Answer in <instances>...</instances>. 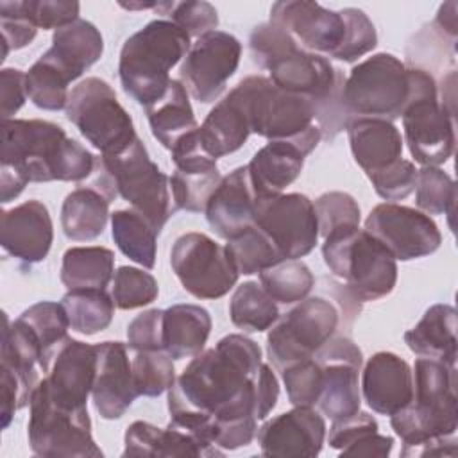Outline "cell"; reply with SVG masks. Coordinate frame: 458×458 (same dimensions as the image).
<instances>
[{
	"label": "cell",
	"mask_w": 458,
	"mask_h": 458,
	"mask_svg": "<svg viewBox=\"0 0 458 458\" xmlns=\"http://www.w3.org/2000/svg\"><path fill=\"white\" fill-rule=\"evenodd\" d=\"M288 401L293 406H317L322 388V367L311 356L281 370Z\"/></svg>",
	"instance_id": "obj_49"
},
{
	"label": "cell",
	"mask_w": 458,
	"mask_h": 458,
	"mask_svg": "<svg viewBox=\"0 0 458 458\" xmlns=\"http://www.w3.org/2000/svg\"><path fill=\"white\" fill-rule=\"evenodd\" d=\"M313 358L322 367L317 410L331 420L345 419L361 406L358 372L363 363L360 347L347 336H331Z\"/></svg>",
	"instance_id": "obj_19"
},
{
	"label": "cell",
	"mask_w": 458,
	"mask_h": 458,
	"mask_svg": "<svg viewBox=\"0 0 458 458\" xmlns=\"http://www.w3.org/2000/svg\"><path fill=\"white\" fill-rule=\"evenodd\" d=\"M123 444L122 456H208L191 433L172 422L163 429L145 420H134L125 431Z\"/></svg>",
	"instance_id": "obj_31"
},
{
	"label": "cell",
	"mask_w": 458,
	"mask_h": 458,
	"mask_svg": "<svg viewBox=\"0 0 458 458\" xmlns=\"http://www.w3.org/2000/svg\"><path fill=\"white\" fill-rule=\"evenodd\" d=\"M170 265L182 288L197 299H220L240 277L225 247L204 233L181 234L170 250Z\"/></svg>",
	"instance_id": "obj_15"
},
{
	"label": "cell",
	"mask_w": 458,
	"mask_h": 458,
	"mask_svg": "<svg viewBox=\"0 0 458 458\" xmlns=\"http://www.w3.org/2000/svg\"><path fill=\"white\" fill-rule=\"evenodd\" d=\"M20 322H23L32 335L39 340L41 347L45 349V369L48 361V352L52 351L54 345H57L66 335L70 327L68 315L63 308L61 302H50V301H41L32 306H29L20 317ZM43 369V372H45Z\"/></svg>",
	"instance_id": "obj_45"
},
{
	"label": "cell",
	"mask_w": 458,
	"mask_h": 458,
	"mask_svg": "<svg viewBox=\"0 0 458 458\" xmlns=\"http://www.w3.org/2000/svg\"><path fill=\"white\" fill-rule=\"evenodd\" d=\"M261 454L313 458L326 440V420L317 408L293 406L270 420L256 433Z\"/></svg>",
	"instance_id": "obj_22"
},
{
	"label": "cell",
	"mask_w": 458,
	"mask_h": 458,
	"mask_svg": "<svg viewBox=\"0 0 458 458\" xmlns=\"http://www.w3.org/2000/svg\"><path fill=\"white\" fill-rule=\"evenodd\" d=\"M410 95V68L392 54L379 52L358 63L345 77L340 104L352 118H401Z\"/></svg>",
	"instance_id": "obj_9"
},
{
	"label": "cell",
	"mask_w": 458,
	"mask_h": 458,
	"mask_svg": "<svg viewBox=\"0 0 458 458\" xmlns=\"http://www.w3.org/2000/svg\"><path fill=\"white\" fill-rule=\"evenodd\" d=\"M70 82L66 73L43 55L25 72L27 97L36 107L45 111L66 109Z\"/></svg>",
	"instance_id": "obj_42"
},
{
	"label": "cell",
	"mask_w": 458,
	"mask_h": 458,
	"mask_svg": "<svg viewBox=\"0 0 458 458\" xmlns=\"http://www.w3.org/2000/svg\"><path fill=\"white\" fill-rule=\"evenodd\" d=\"M254 225L272 240L283 259L310 254L318 240L315 206L302 193L256 199Z\"/></svg>",
	"instance_id": "obj_16"
},
{
	"label": "cell",
	"mask_w": 458,
	"mask_h": 458,
	"mask_svg": "<svg viewBox=\"0 0 458 458\" xmlns=\"http://www.w3.org/2000/svg\"><path fill=\"white\" fill-rule=\"evenodd\" d=\"M345 131L352 157L367 177L403 157V136L388 120L352 118Z\"/></svg>",
	"instance_id": "obj_27"
},
{
	"label": "cell",
	"mask_w": 458,
	"mask_h": 458,
	"mask_svg": "<svg viewBox=\"0 0 458 458\" xmlns=\"http://www.w3.org/2000/svg\"><path fill=\"white\" fill-rule=\"evenodd\" d=\"M322 132L317 125L293 140H274L261 147L249 161L247 174L256 199L281 195L302 172L304 157L311 154Z\"/></svg>",
	"instance_id": "obj_21"
},
{
	"label": "cell",
	"mask_w": 458,
	"mask_h": 458,
	"mask_svg": "<svg viewBox=\"0 0 458 458\" xmlns=\"http://www.w3.org/2000/svg\"><path fill=\"white\" fill-rule=\"evenodd\" d=\"M376 193L385 200H403L415 190L417 168L408 159H397L390 166L369 175Z\"/></svg>",
	"instance_id": "obj_52"
},
{
	"label": "cell",
	"mask_w": 458,
	"mask_h": 458,
	"mask_svg": "<svg viewBox=\"0 0 458 458\" xmlns=\"http://www.w3.org/2000/svg\"><path fill=\"white\" fill-rule=\"evenodd\" d=\"M2 89V120H9L27 100L25 73L16 68H4L0 72Z\"/></svg>",
	"instance_id": "obj_55"
},
{
	"label": "cell",
	"mask_w": 458,
	"mask_h": 458,
	"mask_svg": "<svg viewBox=\"0 0 458 458\" xmlns=\"http://www.w3.org/2000/svg\"><path fill=\"white\" fill-rule=\"evenodd\" d=\"M111 234L123 256L143 268H154L156 238L159 233L143 215L134 209H118L111 213Z\"/></svg>",
	"instance_id": "obj_37"
},
{
	"label": "cell",
	"mask_w": 458,
	"mask_h": 458,
	"mask_svg": "<svg viewBox=\"0 0 458 458\" xmlns=\"http://www.w3.org/2000/svg\"><path fill=\"white\" fill-rule=\"evenodd\" d=\"M54 240L48 208L41 200H27L5 209L0 218V242L5 252L25 265L47 258Z\"/></svg>",
	"instance_id": "obj_23"
},
{
	"label": "cell",
	"mask_w": 458,
	"mask_h": 458,
	"mask_svg": "<svg viewBox=\"0 0 458 458\" xmlns=\"http://www.w3.org/2000/svg\"><path fill=\"white\" fill-rule=\"evenodd\" d=\"M225 252L238 274L252 276L284 261L272 240L256 225L227 240Z\"/></svg>",
	"instance_id": "obj_40"
},
{
	"label": "cell",
	"mask_w": 458,
	"mask_h": 458,
	"mask_svg": "<svg viewBox=\"0 0 458 458\" xmlns=\"http://www.w3.org/2000/svg\"><path fill=\"white\" fill-rule=\"evenodd\" d=\"M411 157L422 166L444 165L454 150V114L438 100L433 75L410 68V95L401 114Z\"/></svg>",
	"instance_id": "obj_10"
},
{
	"label": "cell",
	"mask_w": 458,
	"mask_h": 458,
	"mask_svg": "<svg viewBox=\"0 0 458 458\" xmlns=\"http://www.w3.org/2000/svg\"><path fill=\"white\" fill-rule=\"evenodd\" d=\"M250 134L247 114L240 100L229 91L199 125V140L213 156L222 157L236 152Z\"/></svg>",
	"instance_id": "obj_33"
},
{
	"label": "cell",
	"mask_w": 458,
	"mask_h": 458,
	"mask_svg": "<svg viewBox=\"0 0 458 458\" xmlns=\"http://www.w3.org/2000/svg\"><path fill=\"white\" fill-rule=\"evenodd\" d=\"M327 444L345 456H388L394 438L381 435L376 419L358 410L345 419L333 420Z\"/></svg>",
	"instance_id": "obj_35"
},
{
	"label": "cell",
	"mask_w": 458,
	"mask_h": 458,
	"mask_svg": "<svg viewBox=\"0 0 458 458\" xmlns=\"http://www.w3.org/2000/svg\"><path fill=\"white\" fill-rule=\"evenodd\" d=\"M410 404L390 415V426L403 440V449L435 437H453L458 429L456 367L433 358H417Z\"/></svg>",
	"instance_id": "obj_5"
},
{
	"label": "cell",
	"mask_w": 458,
	"mask_h": 458,
	"mask_svg": "<svg viewBox=\"0 0 458 458\" xmlns=\"http://www.w3.org/2000/svg\"><path fill=\"white\" fill-rule=\"evenodd\" d=\"M0 29L4 38L2 59H5L11 50L27 47L38 34V27L23 11V0L0 2Z\"/></svg>",
	"instance_id": "obj_51"
},
{
	"label": "cell",
	"mask_w": 458,
	"mask_h": 458,
	"mask_svg": "<svg viewBox=\"0 0 458 458\" xmlns=\"http://www.w3.org/2000/svg\"><path fill=\"white\" fill-rule=\"evenodd\" d=\"M365 231L401 261L429 256L442 243L438 225L429 215L395 202L374 206L365 220Z\"/></svg>",
	"instance_id": "obj_18"
},
{
	"label": "cell",
	"mask_w": 458,
	"mask_h": 458,
	"mask_svg": "<svg viewBox=\"0 0 458 458\" xmlns=\"http://www.w3.org/2000/svg\"><path fill=\"white\" fill-rule=\"evenodd\" d=\"M338 308L324 297H306L268 333L267 354L281 372L292 363L311 358L336 331Z\"/></svg>",
	"instance_id": "obj_14"
},
{
	"label": "cell",
	"mask_w": 458,
	"mask_h": 458,
	"mask_svg": "<svg viewBox=\"0 0 458 458\" xmlns=\"http://www.w3.org/2000/svg\"><path fill=\"white\" fill-rule=\"evenodd\" d=\"M458 440L453 437H435L415 447L401 451V456H449L458 454Z\"/></svg>",
	"instance_id": "obj_56"
},
{
	"label": "cell",
	"mask_w": 458,
	"mask_h": 458,
	"mask_svg": "<svg viewBox=\"0 0 458 458\" xmlns=\"http://www.w3.org/2000/svg\"><path fill=\"white\" fill-rule=\"evenodd\" d=\"M261 288L279 304L301 302L315 284L310 267L299 259H284L259 272Z\"/></svg>",
	"instance_id": "obj_41"
},
{
	"label": "cell",
	"mask_w": 458,
	"mask_h": 458,
	"mask_svg": "<svg viewBox=\"0 0 458 458\" xmlns=\"http://www.w3.org/2000/svg\"><path fill=\"white\" fill-rule=\"evenodd\" d=\"M79 2L70 0H23L29 20L43 30L63 29L79 20Z\"/></svg>",
	"instance_id": "obj_53"
},
{
	"label": "cell",
	"mask_w": 458,
	"mask_h": 458,
	"mask_svg": "<svg viewBox=\"0 0 458 458\" xmlns=\"http://www.w3.org/2000/svg\"><path fill=\"white\" fill-rule=\"evenodd\" d=\"M204 215L209 227L224 240L254 225L256 195L249 181L247 166H238L229 175L222 177L206 204Z\"/></svg>",
	"instance_id": "obj_26"
},
{
	"label": "cell",
	"mask_w": 458,
	"mask_h": 458,
	"mask_svg": "<svg viewBox=\"0 0 458 458\" xmlns=\"http://www.w3.org/2000/svg\"><path fill=\"white\" fill-rule=\"evenodd\" d=\"M156 5H157V2H134V4L120 2V7L129 9V11H134V9H156Z\"/></svg>",
	"instance_id": "obj_58"
},
{
	"label": "cell",
	"mask_w": 458,
	"mask_h": 458,
	"mask_svg": "<svg viewBox=\"0 0 458 458\" xmlns=\"http://www.w3.org/2000/svg\"><path fill=\"white\" fill-rule=\"evenodd\" d=\"M109 200L93 186H79L66 195L61 206V227L73 242L98 238L109 218Z\"/></svg>",
	"instance_id": "obj_34"
},
{
	"label": "cell",
	"mask_w": 458,
	"mask_h": 458,
	"mask_svg": "<svg viewBox=\"0 0 458 458\" xmlns=\"http://www.w3.org/2000/svg\"><path fill=\"white\" fill-rule=\"evenodd\" d=\"M89 179L109 200H114L118 195L127 200L157 233H161L168 218L175 213V208L172 206L170 181L148 157L140 138L120 154L97 157Z\"/></svg>",
	"instance_id": "obj_7"
},
{
	"label": "cell",
	"mask_w": 458,
	"mask_h": 458,
	"mask_svg": "<svg viewBox=\"0 0 458 458\" xmlns=\"http://www.w3.org/2000/svg\"><path fill=\"white\" fill-rule=\"evenodd\" d=\"M361 394L372 411L390 417L413 397L411 367L394 352H376L361 372Z\"/></svg>",
	"instance_id": "obj_25"
},
{
	"label": "cell",
	"mask_w": 458,
	"mask_h": 458,
	"mask_svg": "<svg viewBox=\"0 0 458 458\" xmlns=\"http://www.w3.org/2000/svg\"><path fill=\"white\" fill-rule=\"evenodd\" d=\"M415 204L426 215H447L449 220L456 204V184L449 174L438 166H422L417 170Z\"/></svg>",
	"instance_id": "obj_43"
},
{
	"label": "cell",
	"mask_w": 458,
	"mask_h": 458,
	"mask_svg": "<svg viewBox=\"0 0 458 458\" xmlns=\"http://www.w3.org/2000/svg\"><path fill=\"white\" fill-rule=\"evenodd\" d=\"M211 333V315L197 304H174L163 310V351L172 360L202 352Z\"/></svg>",
	"instance_id": "obj_30"
},
{
	"label": "cell",
	"mask_w": 458,
	"mask_h": 458,
	"mask_svg": "<svg viewBox=\"0 0 458 458\" xmlns=\"http://www.w3.org/2000/svg\"><path fill=\"white\" fill-rule=\"evenodd\" d=\"M156 11L170 16L182 32L191 38H200L211 30H216L218 13L215 5L204 0H186V2H157Z\"/></svg>",
	"instance_id": "obj_48"
},
{
	"label": "cell",
	"mask_w": 458,
	"mask_h": 458,
	"mask_svg": "<svg viewBox=\"0 0 458 458\" xmlns=\"http://www.w3.org/2000/svg\"><path fill=\"white\" fill-rule=\"evenodd\" d=\"M190 36L170 20H152L129 36L120 50L118 77L123 91L147 107L163 97L170 70L186 57Z\"/></svg>",
	"instance_id": "obj_6"
},
{
	"label": "cell",
	"mask_w": 458,
	"mask_h": 458,
	"mask_svg": "<svg viewBox=\"0 0 458 458\" xmlns=\"http://www.w3.org/2000/svg\"><path fill=\"white\" fill-rule=\"evenodd\" d=\"M97 345V374L91 399L98 415L106 420L120 419L138 397L127 347L122 342H100Z\"/></svg>",
	"instance_id": "obj_24"
},
{
	"label": "cell",
	"mask_w": 458,
	"mask_h": 458,
	"mask_svg": "<svg viewBox=\"0 0 458 458\" xmlns=\"http://www.w3.org/2000/svg\"><path fill=\"white\" fill-rule=\"evenodd\" d=\"M104 52V39L100 30L88 20H77L52 36V47L43 54L73 82L89 66H93Z\"/></svg>",
	"instance_id": "obj_28"
},
{
	"label": "cell",
	"mask_w": 458,
	"mask_h": 458,
	"mask_svg": "<svg viewBox=\"0 0 458 458\" xmlns=\"http://www.w3.org/2000/svg\"><path fill=\"white\" fill-rule=\"evenodd\" d=\"M259 345L243 335H227L186 365L168 390L170 422L191 433L208 456H222L211 440L215 424L258 420Z\"/></svg>",
	"instance_id": "obj_1"
},
{
	"label": "cell",
	"mask_w": 458,
	"mask_h": 458,
	"mask_svg": "<svg viewBox=\"0 0 458 458\" xmlns=\"http://www.w3.org/2000/svg\"><path fill=\"white\" fill-rule=\"evenodd\" d=\"M242 57V43L229 32L211 30L195 39L181 68V82L200 104L215 102L234 75Z\"/></svg>",
	"instance_id": "obj_17"
},
{
	"label": "cell",
	"mask_w": 458,
	"mask_h": 458,
	"mask_svg": "<svg viewBox=\"0 0 458 458\" xmlns=\"http://www.w3.org/2000/svg\"><path fill=\"white\" fill-rule=\"evenodd\" d=\"M145 111L152 136L168 150L199 129L188 91L177 79H172L163 97L147 106Z\"/></svg>",
	"instance_id": "obj_32"
},
{
	"label": "cell",
	"mask_w": 458,
	"mask_h": 458,
	"mask_svg": "<svg viewBox=\"0 0 458 458\" xmlns=\"http://www.w3.org/2000/svg\"><path fill=\"white\" fill-rule=\"evenodd\" d=\"M268 21L284 29L301 48L344 63H354L377 45L374 23L356 7L331 11L308 0L276 2Z\"/></svg>",
	"instance_id": "obj_4"
},
{
	"label": "cell",
	"mask_w": 458,
	"mask_h": 458,
	"mask_svg": "<svg viewBox=\"0 0 458 458\" xmlns=\"http://www.w3.org/2000/svg\"><path fill=\"white\" fill-rule=\"evenodd\" d=\"M39 385L48 397L64 408H86L97 374V345L64 336L48 352Z\"/></svg>",
	"instance_id": "obj_20"
},
{
	"label": "cell",
	"mask_w": 458,
	"mask_h": 458,
	"mask_svg": "<svg viewBox=\"0 0 458 458\" xmlns=\"http://www.w3.org/2000/svg\"><path fill=\"white\" fill-rule=\"evenodd\" d=\"M66 116L102 156L120 154L138 138L114 89L98 77H86L70 91Z\"/></svg>",
	"instance_id": "obj_12"
},
{
	"label": "cell",
	"mask_w": 458,
	"mask_h": 458,
	"mask_svg": "<svg viewBox=\"0 0 458 458\" xmlns=\"http://www.w3.org/2000/svg\"><path fill=\"white\" fill-rule=\"evenodd\" d=\"M456 9H458V4L454 0L451 2H445L440 5L438 13H437V20H435V25H438L444 32V36H449L451 41L456 39V34H458V29H456Z\"/></svg>",
	"instance_id": "obj_57"
},
{
	"label": "cell",
	"mask_w": 458,
	"mask_h": 458,
	"mask_svg": "<svg viewBox=\"0 0 458 458\" xmlns=\"http://www.w3.org/2000/svg\"><path fill=\"white\" fill-rule=\"evenodd\" d=\"M170 190L175 209L200 213L206 209V204L222 181L218 168L209 172H181L172 174Z\"/></svg>",
	"instance_id": "obj_46"
},
{
	"label": "cell",
	"mask_w": 458,
	"mask_h": 458,
	"mask_svg": "<svg viewBox=\"0 0 458 458\" xmlns=\"http://www.w3.org/2000/svg\"><path fill=\"white\" fill-rule=\"evenodd\" d=\"M229 317L236 327L247 333H261L279 320V308L261 284L245 281L231 297Z\"/></svg>",
	"instance_id": "obj_38"
},
{
	"label": "cell",
	"mask_w": 458,
	"mask_h": 458,
	"mask_svg": "<svg viewBox=\"0 0 458 458\" xmlns=\"http://www.w3.org/2000/svg\"><path fill=\"white\" fill-rule=\"evenodd\" d=\"M318 236L326 238L340 227L360 225V206L352 195L344 191L322 193L315 202Z\"/></svg>",
	"instance_id": "obj_50"
},
{
	"label": "cell",
	"mask_w": 458,
	"mask_h": 458,
	"mask_svg": "<svg viewBox=\"0 0 458 458\" xmlns=\"http://www.w3.org/2000/svg\"><path fill=\"white\" fill-rule=\"evenodd\" d=\"M249 47L254 63L268 72V79L277 88L302 95L315 104V122L322 134L335 138L345 129L347 118L340 104L345 77L329 59L301 48L284 29L272 21L254 27Z\"/></svg>",
	"instance_id": "obj_3"
},
{
	"label": "cell",
	"mask_w": 458,
	"mask_h": 458,
	"mask_svg": "<svg viewBox=\"0 0 458 458\" xmlns=\"http://www.w3.org/2000/svg\"><path fill=\"white\" fill-rule=\"evenodd\" d=\"M159 286L152 274L134 267H118L113 276L111 297L120 310L143 308L157 299Z\"/></svg>",
	"instance_id": "obj_47"
},
{
	"label": "cell",
	"mask_w": 458,
	"mask_h": 458,
	"mask_svg": "<svg viewBox=\"0 0 458 458\" xmlns=\"http://www.w3.org/2000/svg\"><path fill=\"white\" fill-rule=\"evenodd\" d=\"M114 276V254L106 247H72L63 254L61 283L68 290H106Z\"/></svg>",
	"instance_id": "obj_36"
},
{
	"label": "cell",
	"mask_w": 458,
	"mask_h": 458,
	"mask_svg": "<svg viewBox=\"0 0 458 458\" xmlns=\"http://www.w3.org/2000/svg\"><path fill=\"white\" fill-rule=\"evenodd\" d=\"M127 344L138 351H163V310L152 308L136 315L127 326Z\"/></svg>",
	"instance_id": "obj_54"
},
{
	"label": "cell",
	"mask_w": 458,
	"mask_h": 458,
	"mask_svg": "<svg viewBox=\"0 0 458 458\" xmlns=\"http://www.w3.org/2000/svg\"><path fill=\"white\" fill-rule=\"evenodd\" d=\"M70 327L81 335L104 331L114 315V301L106 290H68L61 299Z\"/></svg>",
	"instance_id": "obj_39"
},
{
	"label": "cell",
	"mask_w": 458,
	"mask_h": 458,
	"mask_svg": "<svg viewBox=\"0 0 458 458\" xmlns=\"http://www.w3.org/2000/svg\"><path fill=\"white\" fill-rule=\"evenodd\" d=\"M27 435L30 451L43 458H102L91 435V419L86 408L55 404L38 383L30 397Z\"/></svg>",
	"instance_id": "obj_13"
},
{
	"label": "cell",
	"mask_w": 458,
	"mask_h": 458,
	"mask_svg": "<svg viewBox=\"0 0 458 458\" xmlns=\"http://www.w3.org/2000/svg\"><path fill=\"white\" fill-rule=\"evenodd\" d=\"M404 342L417 356L456 365V310L451 304L429 306L404 333Z\"/></svg>",
	"instance_id": "obj_29"
},
{
	"label": "cell",
	"mask_w": 458,
	"mask_h": 458,
	"mask_svg": "<svg viewBox=\"0 0 458 458\" xmlns=\"http://www.w3.org/2000/svg\"><path fill=\"white\" fill-rule=\"evenodd\" d=\"M97 157L64 129L47 120H2V202L16 199L29 182L84 181Z\"/></svg>",
	"instance_id": "obj_2"
},
{
	"label": "cell",
	"mask_w": 458,
	"mask_h": 458,
	"mask_svg": "<svg viewBox=\"0 0 458 458\" xmlns=\"http://www.w3.org/2000/svg\"><path fill=\"white\" fill-rule=\"evenodd\" d=\"M131 367L138 395L157 397L175 383V367L165 351H138Z\"/></svg>",
	"instance_id": "obj_44"
},
{
	"label": "cell",
	"mask_w": 458,
	"mask_h": 458,
	"mask_svg": "<svg viewBox=\"0 0 458 458\" xmlns=\"http://www.w3.org/2000/svg\"><path fill=\"white\" fill-rule=\"evenodd\" d=\"M322 258L333 276L345 283L352 301H377L397 283V259L360 225L329 233L324 238Z\"/></svg>",
	"instance_id": "obj_8"
},
{
	"label": "cell",
	"mask_w": 458,
	"mask_h": 458,
	"mask_svg": "<svg viewBox=\"0 0 458 458\" xmlns=\"http://www.w3.org/2000/svg\"><path fill=\"white\" fill-rule=\"evenodd\" d=\"M231 93L240 100L250 132L274 140H293L315 125V104L295 93L277 88L268 77L249 75Z\"/></svg>",
	"instance_id": "obj_11"
}]
</instances>
